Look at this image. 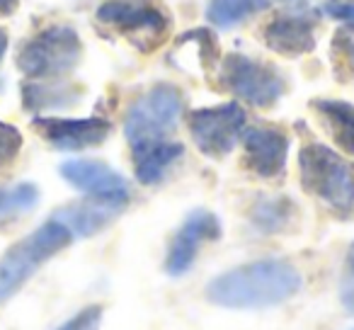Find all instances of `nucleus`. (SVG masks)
Listing matches in <instances>:
<instances>
[{"mask_svg": "<svg viewBox=\"0 0 354 330\" xmlns=\"http://www.w3.org/2000/svg\"><path fill=\"white\" fill-rule=\"evenodd\" d=\"M245 109L238 102L216 104V107L194 109L187 114V129L194 146L204 156L226 158L241 141V134L245 129Z\"/></svg>", "mask_w": 354, "mask_h": 330, "instance_id": "nucleus-8", "label": "nucleus"}, {"mask_svg": "<svg viewBox=\"0 0 354 330\" xmlns=\"http://www.w3.org/2000/svg\"><path fill=\"white\" fill-rule=\"evenodd\" d=\"M325 12L333 20L344 22V25H354V3H328Z\"/></svg>", "mask_w": 354, "mask_h": 330, "instance_id": "nucleus-25", "label": "nucleus"}, {"mask_svg": "<svg viewBox=\"0 0 354 330\" xmlns=\"http://www.w3.org/2000/svg\"><path fill=\"white\" fill-rule=\"evenodd\" d=\"M22 148V134L12 124L0 122V168L10 165Z\"/></svg>", "mask_w": 354, "mask_h": 330, "instance_id": "nucleus-21", "label": "nucleus"}, {"mask_svg": "<svg viewBox=\"0 0 354 330\" xmlns=\"http://www.w3.org/2000/svg\"><path fill=\"white\" fill-rule=\"evenodd\" d=\"M39 202V190L32 183H20L15 187L0 190V221L30 212Z\"/></svg>", "mask_w": 354, "mask_h": 330, "instance_id": "nucleus-20", "label": "nucleus"}, {"mask_svg": "<svg viewBox=\"0 0 354 330\" xmlns=\"http://www.w3.org/2000/svg\"><path fill=\"white\" fill-rule=\"evenodd\" d=\"M17 10V0H0V17L12 15Z\"/></svg>", "mask_w": 354, "mask_h": 330, "instance_id": "nucleus-26", "label": "nucleus"}, {"mask_svg": "<svg viewBox=\"0 0 354 330\" xmlns=\"http://www.w3.org/2000/svg\"><path fill=\"white\" fill-rule=\"evenodd\" d=\"M71 241H73V233L61 221L51 219L22 238L20 243H15L0 257V301L10 299L44 262L68 248Z\"/></svg>", "mask_w": 354, "mask_h": 330, "instance_id": "nucleus-3", "label": "nucleus"}, {"mask_svg": "<svg viewBox=\"0 0 354 330\" xmlns=\"http://www.w3.org/2000/svg\"><path fill=\"white\" fill-rule=\"evenodd\" d=\"M339 301H342L344 311L354 315V243L349 246L347 257H344L342 277H339Z\"/></svg>", "mask_w": 354, "mask_h": 330, "instance_id": "nucleus-22", "label": "nucleus"}, {"mask_svg": "<svg viewBox=\"0 0 354 330\" xmlns=\"http://www.w3.org/2000/svg\"><path fill=\"white\" fill-rule=\"evenodd\" d=\"M335 49L354 66V25H347L335 35Z\"/></svg>", "mask_w": 354, "mask_h": 330, "instance_id": "nucleus-24", "label": "nucleus"}, {"mask_svg": "<svg viewBox=\"0 0 354 330\" xmlns=\"http://www.w3.org/2000/svg\"><path fill=\"white\" fill-rule=\"evenodd\" d=\"M83 56V44L73 27L51 25L25 42L17 54V68L32 80H56L71 73Z\"/></svg>", "mask_w": 354, "mask_h": 330, "instance_id": "nucleus-5", "label": "nucleus"}, {"mask_svg": "<svg viewBox=\"0 0 354 330\" xmlns=\"http://www.w3.org/2000/svg\"><path fill=\"white\" fill-rule=\"evenodd\" d=\"M133 156V173L141 185H156L162 180L170 165H175L185 156V146L177 141H160L148 148L131 153Z\"/></svg>", "mask_w": 354, "mask_h": 330, "instance_id": "nucleus-15", "label": "nucleus"}, {"mask_svg": "<svg viewBox=\"0 0 354 330\" xmlns=\"http://www.w3.org/2000/svg\"><path fill=\"white\" fill-rule=\"evenodd\" d=\"M270 0H209L207 22L218 30H231L238 22L267 10Z\"/></svg>", "mask_w": 354, "mask_h": 330, "instance_id": "nucleus-19", "label": "nucleus"}, {"mask_svg": "<svg viewBox=\"0 0 354 330\" xmlns=\"http://www.w3.org/2000/svg\"><path fill=\"white\" fill-rule=\"evenodd\" d=\"M221 236V223L209 209H194L187 214L183 226L172 236L165 257V272L170 277H183L189 272L199 255V248Z\"/></svg>", "mask_w": 354, "mask_h": 330, "instance_id": "nucleus-9", "label": "nucleus"}, {"mask_svg": "<svg viewBox=\"0 0 354 330\" xmlns=\"http://www.w3.org/2000/svg\"><path fill=\"white\" fill-rule=\"evenodd\" d=\"M315 25H318V12H286L270 22L262 30L267 49L281 56H304L315 49Z\"/></svg>", "mask_w": 354, "mask_h": 330, "instance_id": "nucleus-13", "label": "nucleus"}, {"mask_svg": "<svg viewBox=\"0 0 354 330\" xmlns=\"http://www.w3.org/2000/svg\"><path fill=\"white\" fill-rule=\"evenodd\" d=\"M100 325H102V306L93 304V306H85L71 320H66L59 330H100Z\"/></svg>", "mask_w": 354, "mask_h": 330, "instance_id": "nucleus-23", "label": "nucleus"}, {"mask_svg": "<svg viewBox=\"0 0 354 330\" xmlns=\"http://www.w3.org/2000/svg\"><path fill=\"white\" fill-rule=\"evenodd\" d=\"M185 100L180 88L170 83L153 85L127 109L124 117V136H127L131 153L148 148L153 143L167 141L183 117Z\"/></svg>", "mask_w": 354, "mask_h": 330, "instance_id": "nucleus-2", "label": "nucleus"}, {"mask_svg": "<svg viewBox=\"0 0 354 330\" xmlns=\"http://www.w3.org/2000/svg\"><path fill=\"white\" fill-rule=\"evenodd\" d=\"M301 185L308 194L320 197L335 212L354 209V170L323 143H306L299 153Z\"/></svg>", "mask_w": 354, "mask_h": 330, "instance_id": "nucleus-4", "label": "nucleus"}, {"mask_svg": "<svg viewBox=\"0 0 354 330\" xmlns=\"http://www.w3.org/2000/svg\"><path fill=\"white\" fill-rule=\"evenodd\" d=\"M124 207L127 204L122 202H107V199L88 197L85 202L68 204V207L59 209L51 219L64 223L73 233V238H90L102 231V228H107L124 212Z\"/></svg>", "mask_w": 354, "mask_h": 330, "instance_id": "nucleus-14", "label": "nucleus"}, {"mask_svg": "<svg viewBox=\"0 0 354 330\" xmlns=\"http://www.w3.org/2000/svg\"><path fill=\"white\" fill-rule=\"evenodd\" d=\"M32 127L41 134L59 151H85L100 146L112 134L109 119L85 117V119H64V117H35Z\"/></svg>", "mask_w": 354, "mask_h": 330, "instance_id": "nucleus-11", "label": "nucleus"}, {"mask_svg": "<svg viewBox=\"0 0 354 330\" xmlns=\"http://www.w3.org/2000/svg\"><path fill=\"white\" fill-rule=\"evenodd\" d=\"M301 289V275L286 260H257L214 277L207 299L223 309H270Z\"/></svg>", "mask_w": 354, "mask_h": 330, "instance_id": "nucleus-1", "label": "nucleus"}, {"mask_svg": "<svg viewBox=\"0 0 354 330\" xmlns=\"http://www.w3.org/2000/svg\"><path fill=\"white\" fill-rule=\"evenodd\" d=\"M313 109L320 114L333 141L344 153L354 156V104L344 100H315Z\"/></svg>", "mask_w": 354, "mask_h": 330, "instance_id": "nucleus-17", "label": "nucleus"}, {"mask_svg": "<svg viewBox=\"0 0 354 330\" xmlns=\"http://www.w3.org/2000/svg\"><path fill=\"white\" fill-rule=\"evenodd\" d=\"M80 90L75 85L61 83V80H30L22 85V100L25 107L32 112H49V109H64L75 104Z\"/></svg>", "mask_w": 354, "mask_h": 330, "instance_id": "nucleus-16", "label": "nucleus"}, {"mask_svg": "<svg viewBox=\"0 0 354 330\" xmlns=\"http://www.w3.org/2000/svg\"><path fill=\"white\" fill-rule=\"evenodd\" d=\"M281 3H289V0H281Z\"/></svg>", "mask_w": 354, "mask_h": 330, "instance_id": "nucleus-28", "label": "nucleus"}, {"mask_svg": "<svg viewBox=\"0 0 354 330\" xmlns=\"http://www.w3.org/2000/svg\"><path fill=\"white\" fill-rule=\"evenodd\" d=\"M243 158L250 173L257 178H279L289 158V136L274 127H250L243 129Z\"/></svg>", "mask_w": 354, "mask_h": 330, "instance_id": "nucleus-12", "label": "nucleus"}, {"mask_svg": "<svg viewBox=\"0 0 354 330\" xmlns=\"http://www.w3.org/2000/svg\"><path fill=\"white\" fill-rule=\"evenodd\" d=\"M59 173L71 187L80 190L93 199H107V202L122 204L129 202V183L102 161L73 158V161L61 163Z\"/></svg>", "mask_w": 354, "mask_h": 330, "instance_id": "nucleus-10", "label": "nucleus"}, {"mask_svg": "<svg viewBox=\"0 0 354 330\" xmlns=\"http://www.w3.org/2000/svg\"><path fill=\"white\" fill-rule=\"evenodd\" d=\"M352 330H354V328H352Z\"/></svg>", "mask_w": 354, "mask_h": 330, "instance_id": "nucleus-29", "label": "nucleus"}, {"mask_svg": "<svg viewBox=\"0 0 354 330\" xmlns=\"http://www.w3.org/2000/svg\"><path fill=\"white\" fill-rule=\"evenodd\" d=\"M218 80L231 95L260 109L272 107L284 95V80L277 68L243 54L223 56Z\"/></svg>", "mask_w": 354, "mask_h": 330, "instance_id": "nucleus-7", "label": "nucleus"}, {"mask_svg": "<svg viewBox=\"0 0 354 330\" xmlns=\"http://www.w3.org/2000/svg\"><path fill=\"white\" fill-rule=\"evenodd\" d=\"M296 207L289 197H260L250 209V223L257 233H279L294 221Z\"/></svg>", "mask_w": 354, "mask_h": 330, "instance_id": "nucleus-18", "label": "nucleus"}, {"mask_svg": "<svg viewBox=\"0 0 354 330\" xmlns=\"http://www.w3.org/2000/svg\"><path fill=\"white\" fill-rule=\"evenodd\" d=\"M6 51H8V32L0 30V59L6 56Z\"/></svg>", "mask_w": 354, "mask_h": 330, "instance_id": "nucleus-27", "label": "nucleus"}, {"mask_svg": "<svg viewBox=\"0 0 354 330\" xmlns=\"http://www.w3.org/2000/svg\"><path fill=\"white\" fill-rule=\"evenodd\" d=\"M95 17L102 25L117 27L143 51L156 49L170 30V15L151 0H104Z\"/></svg>", "mask_w": 354, "mask_h": 330, "instance_id": "nucleus-6", "label": "nucleus"}]
</instances>
